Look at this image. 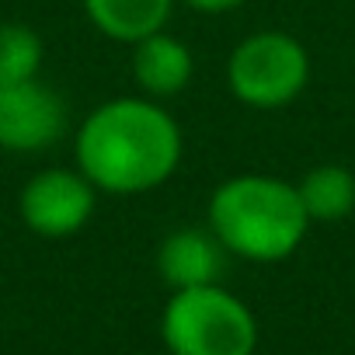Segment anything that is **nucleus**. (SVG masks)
<instances>
[{
	"label": "nucleus",
	"instance_id": "nucleus-2",
	"mask_svg": "<svg viewBox=\"0 0 355 355\" xmlns=\"http://www.w3.org/2000/svg\"><path fill=\"white\" fill-rule=\"evenodd\" d=\"M209 230L234 258L282 261L289 258L310 227L296 185L272 174H237L213 189L206 206Z\"/></svg>",
	"mask_w": 355,
	"mask_h": 355
},
{
	"label": "nucleus",
	"instance_id": "nucleus-1",
	"mask_svg": "<svg viewBox=\"0 0 355 355\" xmlns=\"http://www.w3.org/2000/svg\"><path fill=\"white\" fill-rule=\"evenodd\" d=\"M182 153V125L153 98L101 101L73 136L77 171L108 196H143L160 189L178 171Z\"/></svg>",
	"mask_w": 355,
	"mask_h": 355
},
{
	"label": "nucleus",
	"instance_id": "nucleus-4",
	"mask_svg": "<svg viewBox=\"0 0 355 355\" xmlns=\"http://www.w3.org/2000/svg\"><path fill=\"white\" fill-rule=\"evenodd\" d=\"M310 80V56L289 32H254L241 39L227 60L230 94L248 108H282L303 94Z\"/></svg>",
	"mask_w": 355,
	"mask_h": 355
},
{
	"label": "nucleus",
	"instance_id": "nucleus-12",
	"mask_svg": "<svg viewBox=\"0 0 355 355\" xmlns=\"http://www.w3.org/2000/svg\"><path fill=\"white\" fill-rule=\"evenodd\" d=\"M192 11H202V15H227V11H237L248 0H185Z\"/></svg>",
	"mask_w": 355,
	"mask_h": 355
},
{
	"label": "nucleus",
	"instance_id": "nucleus-11",
	"mask_svg": "<svg viewBox=\"0 0 355 355\" xmlns=\"http://www.w3.org/2000/svg\"><path fill=\"white\" fill-rule=\"evenodd\" d=\"M46 60L42 35L21 21H4L0 25V87L35 80Z\"/></svg>",
	"mask_w": 355,
	"mask_h": 355
},
{
	"label": "nucleus",
	"instance_id": "nucleus-10",
	"mask_svg": "<svg viewBox=\"0 0 355 355\" xmlns=\"http://www.w3.org/2000/svg\"><path fill=\"white\" fill-rule=\"evenodd\" d=\"M296 192L310 223H338L355 209V174L341 164H317L300 178Z\"/></svg>",
	"mask_w": 355,
	"mask_h": 355
},
{
	"label": "nucleus",
	"instance_id": "nucleus-9",
	"mask_svg": "<svg viewBox=\"0 0 355 355\" xmlns=\"http://www.w3.org/2000/svg\"><path fill=\"white\" fill-rule=\"evenodd\" d=\"M87 21L112 42L132 46L167 28L174 0H80Z\"/></svg>",
	"mask_w": 355,
	"mask_h": 355
},
{
	"label": "nucleus",
	"instance_id": "nucleus-6",
	"mask_svg": "<svg viewBox=\"0 0 355 355\" xmlns=\"http://www.w3.org/2000/svg\"><path fill=\"white\" fill-rule=\"evenodd\" d=\"M70 129V108L49 84L21 80L0 87V150L42 153L56 146Z\"/></svg>",
	"mask_w": 355,
	"mask_h": 355
},
{
	"label": "nucleus",
	"instance_id": "nucleus-3",
	"mask_svg": "<svg viewBox=\"0 0 355 355\" xmlns=\"http://www.w3.org/2000/svg\"><path fill=\"white\" fill-rule=\"evenodd\" d=\"M160 338L171 355H251L258 320L220 282L174 289L160 313Z\"/></svg>",
	"mask_w": 355,
	"mask_h": 355
},
{
	"label": "nucleus",
	"instance_id": "nucleus-8",
	"mask_svg": "<svg viewBox=\"0 0 355 355\" xmlns=\"http://www.w3.org/2000/svg\"><path fill=\"white\" fill-rule=\"evenodd\" d=\"M129 67H132V80L139 84V91L146 98H174L196 77L192 49L178 35H171L167 28L132 42Z\"/></svg>",
	"mask_w": 355,
	"mask_h": 355
},
{
	"label": "nucleus",
	"instance_id": "nucleus-7",
	"mask_svg": "<svg viewBox=\"0 0 355 355\" xmlns=\"http://www.w3.org/2000/svg\"><path fill=\"white\" fill-rule=\"evenodd\" d=\"M230 251L220 244V237L206 227H182L160 241L157 248V272L171 289H196V286H216L227 272Z\"/></svg>",
	"mask_w": 355,
	"mask_h": 355
},
{
	"label": "nucleus",
	"instance_id": "nucleus-5",
	"mask_svg": "<svg viewBox=\"0 0 355 355\" xmlns=\"http://www.w3.org/2000/svg\"><path fill=\"white\" fill-rule=\"evenodd\" d=\"M94 206L98 189L77 167H42L28 178L18 196L21 223L46 241H63L84 230L94 216Z\"/></svg>",
	"mask_w": 355,
	"mask_h": 355
}]
</instances>
